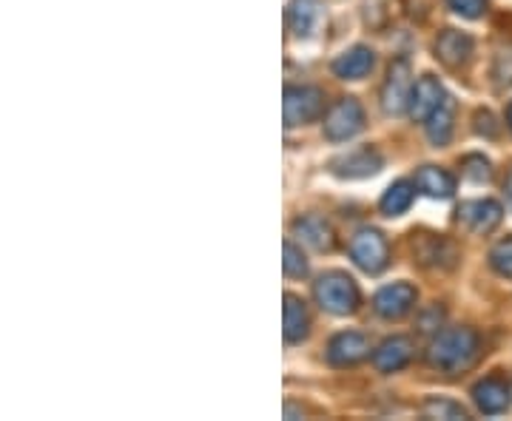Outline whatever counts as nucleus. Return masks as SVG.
Wrapping results in <instances>:
<instances>
[{
  "label": "nucleus",
  "mask_w": 512,
  "mask_h": 421,
  "mask_svg": "<svg viewBox=\"0 0 512 421\" xmlns=\"http://www.w3.org/2000/svg\"><path fill=\"white\" fill-rule=\"evenodd\" d=\"M481 356V342L473 328H447L436 333L427 350V365L447 376L467 373Z\"/></svg>",
  "instance_id": "f257e3e1"
},
{
  "label": "nucleus",
  "mask_w": 512,
  "mask_h": 421,
  "mask_svg": "<svg viewBox=\"0 0 512 421\" xmlns=\"http://www.w3.org/2000/svg\"><path fill=\"white\" fill-rule=\"evenodd\" d=\"M313 296H316V305L333 316H350L359 311V302H362L356 282L342 271H328L319 276L313 282Z\"/></svg>",
  "instance_id": "f03ea898"
},
{
  "label": "nucleus",
  "mask_w": 512,
  "mask_h": 421,
  "mask_svg": "<svg viewBox=\"0 0 512 421\" xmlns=\"http://www.w3.org/2000/svg\"><path fill=\"white\" fill-rule=\"evenodd\" d=\"M325 111V94L316 86H288L285 100H282V114H285V126H308L313 120H319Z\"/></svg>",
  "instance_id": "7ed1b4c3"
},
{
  "label": "nucleus",
  "mask_w": 512,
  "mask_h": 421,
  "mask_svg": "<svg viewBox=\"0 0 512 421\" xmlns=\"http://www.w3.org/2000/svg\"><path fill=\"white\" fill-rule=\"evenodd\" d=\"M410 97H413V69L407 57H396L387 69L382 86V109L390 117H399L410 109Z\"/></svg>",
  "instance_id": "20e7f679"
},
{
  "label": "nucleus",
  "mask_w": 512,
  "mask_h": 421,
  "mask_svg": "<svg viewBox=\"0 0 512 421\" xmlns=\"http://www.w3.org/2000/svg\"><path fill=\"white\" fill-rule=\"evenodd\" d=\"M325 137L330 143H345L350 137H356L359 131L365 129V109L356 97H342L333 109L328 111L325 123Z\"/></svg>",
  "instance_id": "39448f33"
},
{
  "label": "nucleus",
  "mask_w": 512,
  "mask_h": 421,
  "mask_svg": "<svg viewBox=\"0 0 512 421\" xmlns=\"http://www.w3.org/2000/svg\"><path fill=\"white\" fill-rule=\"evenodd\" d=\"M350 257L365 274H382L390 262L387 239L376 228H359L350 239Z\"/></svg>",
  "instance_id": "423d86ee"
},
{
  "label": "nucleus",
  "mask_w": 512,
  "mask_h": 421,
  "mask_svg": "<svg viewBox=\"0 0 512 421\" xmlns=\"http://www.w3.org/2000/svg\"><path fill=\"white\" fill-rule=\"evenodd\" d=\"M458 222L467 228V231H473V234H493L495 228L501 225L504 220V208H501V202L495 200H470V202H461L458 205Z\"/></svg>",
  "instance_id": "0eeeda50"
},
{
  "label": "nucleus",
  "mask_w": 512,
  "mask_h": 421,
  "mask_svg": "<svg viewBox=\"0 0 512 421\" xmlns=\"http://www.w3.org/2000/svg\"><path fill=\"white\" fill-rule=\"evenodd\" d=\"M416 288L410 282H393L373 296V311L382 319H402L416 308Z\"/></svg>",
  "instance_id": "6e6552de"
},
{
  "label": "nucleus",
  "mask_w": 512,
  "mask_h": 421,
  "mask_svg": "<svg viewBox=\"0 0 512 421\" xmlns=\"http://www.w3.org/2000/svg\"><path fill=\"white\" fill-rule=\"evenodd\" d=\"M330 171L342 180H365L382 171V154L373 148H356L330 163Z\"/></svg>",
  "instance_id": "1a4fd4ad"
},
{
  "label": "nucleus",
  "mask_w": 512,
  "mask_h": 421,
  "mask_svg": "<svg viewBox=\"0 0 512 421\" xmlns=\"http://www.w3.org/2000/svg\"><path fill=\"white\" fill-rule=\"evenodd\" d=\"M367 356H370V342L356 330H345L330 339L328 362L333 367H353L365 362Z\"/></svg>",
  "instance_id": "9d476101"
},
{
  "label": "nucleus",
  "mask_w": 512,
  "mask_h": 421,
  "mask_svg": "<svg viewBox=\"0 0 512 421\" xmlns=\"http://www.w3.org/2000/svg\"><path fill=\"white\" fill-rule=\"evenodd\" d=\"M293 234L302 239V245H308L316 254H330L336 248V234L330 228V222L319 214H305L293 222Z\"/></svg>",
  "instance_id": "9b49d317"
},
{
  "label": "nucleus",
  "mask_w": 512,
  "mask_h": 421,
  "mask_svg": "<svg viewBox=\"0 0 512 421\" xmlns=\"http://www.w3.org/2000/svg\"><path fill=\"white\" fill-rule=\"evenodd\" d=\"M447 100V94L441 89V83L433 74H424L419 83L413 86V97H410V117L416 123H427L430 114L439 109L441 103Z\"/></svg>",
  "instance_id": "f8f14e48"
},
{
  "label": "nucleus",
  "mask_w": 512,
  "mask_h": 421,
  "mask_svg": "<svg viewBox=\"0 0 512 421\" xmlns=\"http://www.w3.org/2000/svg\"><path fill=\"white\" fill-rule=\"evenodd\" d=\"M413 353H416V345H413L410 336H393V339H384L382 345L376 348L373 365H376L379 373H396V370L410 365Z\"/></svg>",
  "instance_id": "ddd939ff"
},
{
  "label": "nucleus",
  "mask_w": 512,
  "mask_h": 421,
  "mask_svg": "<svg viewBox=\"0 0 512 421\" xmlns=\"http://www.w3.org/2000/svg\"><path fill=\"white\" fill-rule=\"evenodd\" d=\"M473 55V37L458 29H444L436 37V57L447 69H461Z\"/></svg>",
  "instance_id": "4468645a"
},
{
  "label": "nucleus",
  "mask_w": 512,
  "mask_h": 421,
  "mask_svg": "<svg viewBox=\"0 0 512 421\" xmlns=\"http://www.w3.org/2000/svg\"><path fill=\"white\" fill-rule=\"evenodd\" d=\"M373 66H376V55L367 46H353L333 60V74L342 80H362L373 72Z\"/></svg>",
  "instance_id": "2eb2a0df"
},
{
  "label": "nucleus",
  "mask_w": 512,
  "mask_h": 421,
  "mask_svg": "<svg viewBox=\"0 0 512 421\" xmlns=\"http://www.w3.org/2000/svg\"><path fill=\"white\" fill-rule=\"evenodd\" d=\"M473 399H476L478 410L487 416H498L510 407V387L504 385L501 379H484L473 387Z\"/></svg>",
  "instance_id": "dca6fc26"
},
{
  "label": "nucleus",
  "mask_w": 512,
  "mask_h": 421,
  "mask_svg": "<svg viewBox=\"0 0 512 421\" xmlns=\"http://www.w3.org/2000/svg\"><path fill=\"white\" fill-rule=\"evenodd\" d=\"M416 188L421 194L433 197V200H447L453 197L456 191V180L444 171V168H436V165H424L416 171Z\"/></svg>",
  "instance_id": "f3484780"
},
{
  "label": "nucleus",
  "mask_w": 512,
  "mask_h": 421,
  "mask_svg": "<svg viewBox=\"0 0 512 421\" xmlns=\"http://www.w3.org/2000/svg\"><path fill=\"white\" fill-rule=\"evenodd\" d=\"M319 18H322L319 0H291V6H288V29L296 37H311Z\"/></svg>",
  "instance_id": "a211bd4d"
},
{
  "label": "nucleus",
  "mask_w": 512,
  "mask_h": 421,
  "mask_svg": "<svg viewBox=\"0 0 512 421\" xmlns=\"http://www.w3.org/2000/svg\"><path fill=\"white\" fill-rule=\"evenodd\" d=\"M311 330V316H308V308L299 296L288 293L285 296V342L288 345H296L308 336Z\"/></svg>",
  "instance_id": "6ab92c4d"
},
{
  "label": "nucleus",
  "mask_w": 512,
  "mask_h": 421,
  "mask_svg": "<svg viewBox=\"0 0 512 421\" xmlns=\"http://www.w3.org/2000/svg\"><path fill=\"white\" fill-rule=\"evenodd\" d=\"M453 117H456V100L447 97L439 109L430 114V120L424 123L427 126V137H430L433 146H447L450 143V137H453Z\"/></svg>",
  "instance_id": "aec40b11"
},
{
  "label": "nucleus",
  "mask_w": 512,
  "mask_h": 421,
  "mask_svg": "<svg viewBox=\"0 0 512 421\" xmlns=\"http://www.w3.org/2000/svg\"><path fill=\"white\" fill-rule=\"evenodd\" d=\"M413 197H416V183L399 180V183H393L384 191L379 208H382L384 217H402L404 211L413 205Z\"/></svg>",
  "instance_id": "412c9836"
},
{
  "label": "nucleus",
  "mask_w": 512,
  "mask_h": 421,
  "mask_svg": "<svg viewBox=\"0 0 512 421\" xmlns=\"http://www.w3.org/2000/svg\"><path fill=\"white\" fill-rule=\"evenodd\" d=\"M413 254L419 259L421 265H439L441 259H450L453 262V248L450 242H444L439 237H421L413 239Z\"/></svg>",
  "instance_id": "4be33fe9"
},
{
  "label": "nucleus",
  "mask_w": 512,
  "mask_h": 421,
  "mask_svg": "<svg viewBox=\"0 0 512 421\" xmlns=\"http://www.w3.org/2000/svg\"><path fill=\"white\" fill-rule=\"evenodd\" d=\"M421 416L424 419H470L467 410L461 404L450 402V399H427L421 404Z\"/></svg>",
  "instance_id": "5701e85b"
},
{
  "label": "nucleus",
  "mask_w": 512,
  "mask_h": 421,
  "mask_svg": "<svg viewBox=\"0 0 512 421\" xmlns=\"http://www.w3.org/2000/svg\"><path fill=\"white\" fill-rule=\"evenodd\" d=\"M461 171H464V177H467L470 183L481 185L493 180V165H490V160H484L481 154L464 157V160H461Z\"/></svg>",
  "instance_id": "b1692460"
},
{
  "label": "nucleus",
  "mask_w": 512,
  "mask_h": 421,
  "mask_svg": "<svg viewBox=\"0 0 512 421\" xmlns=\"http://www.w3.org/2000/svg\"><path fill=\"white\" fill-rule=\"evenodd\" d=\"M490 265L498 276L512 279V237L495 242L493 251H490Z\"/></svg>",
  "instance_id": "393cba45"
},
{
  "label": "nucleus",
  "mask_w": 512,
  "mask_h": 421,
  "mask_svg": "<svg viewBox=\"0 0 512 421\" xmlns=\"http://www.w3.org/2000/svg\"><path fill=\"white\" fill-rule=\"evenodd\" d=\"M282 268H285V276H291V279H299V276L308 274L305 254L293 245L291 239H285V259H282Z\"/></svg>",
  "instance_id": "a878e982"
},
{
  "label": "nucleus",
  "mask_w": 512,
  "mask_h": 421,
  "mask_svg": "<svg viewBox=\"0 0 512 421\" xmlns=\"http://www.w3.org/2000/svg\"><path fill=\"white\" fill-rule=\"evenodd\" d=\"M447 6H450L456 15H461V18L478 20V18H484V12H487L490 0H447Z\"/></svg>",
  "instance_id": "bb28decb"
},
{
  "label": "nucleus",
  "mask_w": 512,
  "mask_h": 421,
  "mask_svg": "<svg viewBox=\"0 0 512 421\" xmlns=\"http://www.w3.org/2000/svg\"><path fill=\"white\" fill-rule=\"evenodd\" d=\"M495 86H512V52H501L493 66Z\"/></svg>",
  "instance_id": "cd10ccee"
},
{
  "label": "nucleus",
  "mask_w": 512,
  "mask_h": 421,
  "mask_svg": "<svg viewBox=\"0 0 512 421\" xmlns=\"http://www.w3.org/2000/svg\"><path fill=\"white\" fill-rule=\"evenodd\" d=\"M441 319H444V311H441L439 305H433L430 311L421 313V319H419L421 333H439Z\"/></svg>",
  "instance_id": "c85d7f7f"
},
{
  "label": "nucleus",
  "mask_w": 512,
  "mask_h": 421,
  "mask_svg": "<svg viewBox=\"0 0 512 421\" xmlns=\"http://www.w3.org/2000/svg\"><path fill=\"white\" fill-rule=\"evenodd\" d=\"M476 131L484 137H495L498 126H495V117L490 111H476Z\"/></svg>",
  "instance_id": "c756f323"
},
{
  "label": "nucleus",
  "mask_w": 512,
  "mask_h": 421,
  "mask_svg": "<svg viewBox=\"0 0 512 421\" xmlns=\"http://www.w3.org/2000/svg\"><path fill=\"white\" fill-rule=\"evenodd\" d=\"M504 191H507V197L512 200V171H510V177H507V183H504Z\"/></svg>",
  "instance_id": "7c9ffc66"
},
{
  "label": "nucleus",
  "mask_w": 512,
  "mask_h": 421,
  "mask_svg": "<svg viewBox=\"0 0 512 421\" xmlns=\"http://www.w3.org/2000/svg\"><path fill=\"white\" fill-rule=\"evenodd\" d=\"M507 123H510V129H512V103H510V109H507Z\"/></svg>",
  "instance_id": "2f4dec72"
}]
</instances>
